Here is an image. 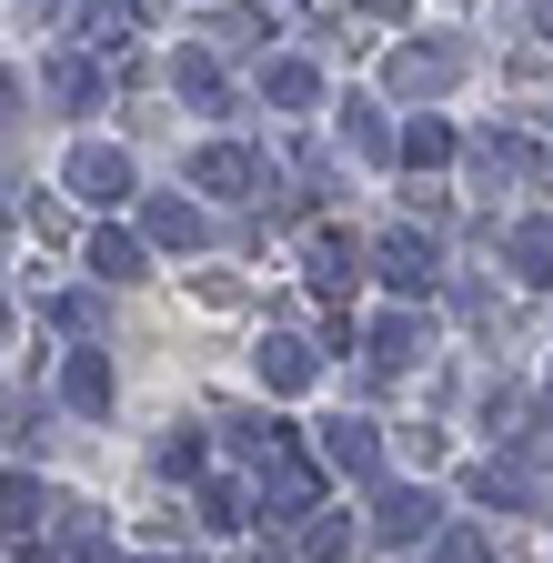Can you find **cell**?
Segmentation results:
<instances>
[{
    "mask_svg": "<svg viewBox=\"0 0 553 563\" xmlns=\"http://www.w3.org/2000/svg\"><path fill=\"white\" fill-rule=\"evenodd\" d=\"M383 533H433V504H423V493H392V504H383Z\"/></svg>",
    "mask_w": 553,
    "mask_h": 563,
    "instance_id": "obj_5",
    "label": "cell"
},
{
    "mask_svg": "<svg viewBox=\"0 0 553 563\" xmlns=\"http://www.w3.org/2000/svg\"><path fill=\"white\" fill-rule=\"evenodd\" d=\"M71 181H81L91 201H121V191H131V162H121V152H81V172H71Z\"/></svg>",
    "mask_w": 553,
    "mask_h": 563,
    "instance_id": "obj_3",
    "label": "cell"
},
{
    "mask_svg": "<svg viewBox=\"0 0 553 563\" xmlns=\"http://www.w3.org/2000/svg\"><path fill=\"white\" fill-rule=\"evenodd\" d=\"M41 514H51V504H41V483H0V533H11V543H31Z\"/></svg>",
    "mask_w": 553,
    "mask_h": 563,
    "instance_id": "obj_1",
    "label": "cell"
},
{
    "mask_svg": "<svg viewBox=\"0 0 553 563\" xmlns=\"http://www.w3.org/2000/svg\"><path fill=\"white\" fill-rule=\"evenodd\" d=\"M513 262L543 282V272H553V232H543V222H533V232H513Z\"/></svg>",
    "mask_w": 553,
    "mask_h": 563,
    "instance_id": "obj_8",
    "label": "cell"
},
{
    "mask_svg": "<svg viewBox=\"0 0 553 563\" xmlns=\"http://www.w3.org/2000/svg\"><path fill=\"white\" fill-rule=\"evenodd\" d=\"M322 453H332V473H373V433H363V422H332Z\"/></svg>",
    "mask_w": 553,
    "mask_h": 563,
    "instance_id": "obj_4",
    "label": "cell"
},
{
    "mask_svg": "<svg viewBox=\"0 0 553 563\" xmlns=\"http://www.w3.org/2000/svg\"><path fill=\"white\" fill-rule=\"evenodd\" d=\"M121 31H131L121 0H81V41H121Z\"/></svg>",
    "mask_w": 553,
    "mask_h": 563,
    "instance_id": "obj_6",
    "label": "cell"
},
{
    "mask_svg": "<svg viewBox=\"0 0 553 563\" xmlns=\"http://www.w3.org/2000/svg\"><path fill=\"white\" fill-rule=\"evenodd\" d=\"M71 402L101 412V402H111V373H101V363H71Z\"/></svg>",
    "mask_w": 553,
    "mask_h": 563,
    "instance_id": "obj_7",
    "label": "cell"
},
{
    "mask_svg": "<svg viewBox=\"0 0 553 563\" xmlns=\"http://www.w3.org/2000/svg\"><path fill=\"white\" fill-rule=\"evenodd\" d=\"M383 272L402 282V292H423V282H433V242H412V232H392V242H383Z\"/></svg>",
    "mask_w": 553,
    "mask_h": 563,
    "instance_id": "obj_2",
    "label": "cell"
},
{
    "mask_svg": "<svg viewBox=\"0 0 553 563\" xmlns=\"http://www.w3.org/2000/svg\"><path fill=\"white\" fill-rule=\"evenodd\" d=\"M433 563H483V543H473V533H443V553H433Z\"/></svg>",
    "mask_w": 553,
    "mask_h": 563,
    "instance_id": "obj_9",
    "label": "cell"
}]
</instances>
